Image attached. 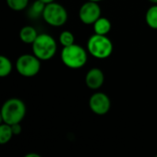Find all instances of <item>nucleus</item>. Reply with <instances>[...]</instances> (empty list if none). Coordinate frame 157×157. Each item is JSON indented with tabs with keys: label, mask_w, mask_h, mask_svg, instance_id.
Wrapping results in <instances>:
<instances>
[{
	"label": "nucleus",
	"mask_w": 157,
	"mask_h": 157,
	"mask_svg": "<svg viewBox=\"0 0 157 157\" xmlns=\"http://www.w3.org/2000/svg\"><path fill=\"white\" fill-rule=\"evenodd\" d=\"M88 105L94 114L103 116L110 110L111 101L107 94L103 92H96L90 97Z\"/></svg>",
	"instance_id": "obj_8"
},
{
	"label": "nucleus",
	"mask_w": 157,
	"mask_h": 157,
	"mask_svg": "<svg viewBox=\"0 0 157 157\" xmlns=\"http://www.w3.org/2000/svg\"><path fill=\"white\" fill-rule=\"evenodd\" d=\"M112 25L110 20L108 17H100L94 24H93V29L96 34L99 35H108L111 30Z\"/></svg>",
	"instance_id": "obj_11"
},
{
	"label": "nucleus",
	"mask_w": 157,
	"mask_h": 157,
	"mask_svg": "<svg viewBox=\"0 0 157 157\" xmlns=\"http://www.w3.org/2000/svg\"><path fill=\"white\" fill-rule=\"evenodd\" d=\"M145 21L148 27L157 29V4H153L145 13Z\"/></svg>",
	"instance_id": "obj_13"
},
{
	"label": "nucleus",
	"mask_w": 157,
	"mask_h": 157,
	"mask_svg": "<svg viewBox=\"0 0 157 157\" xmlns=\"http://www.w3.org/2000/svg\"><path fill=\"white\" fill-rule=\"evenodd\" d=\"M45 5L40 0H35L29 7L28 15L30 18L36 19L39 17H42V14L45 8Z\"/></svg>",
	"instance_id": "obj_12"
},
{
	"label": "nucleus",
	"mask_w": 157,
	"mask_h": 157,
	"mask_svg": "<svg viewBox=\"0 0 157 157\" xmlns=\"http://www.w3.org/2000/svg\"><path fill=\"white\" fill-rule=\"evenodd\" d=\"M105 82V75L100 68L93 67L91 68L86 75L85 83L86 86L92 89L98 90L99 89Z\"/></svg>",
	"instance_id": "obj_9"
},
{
	"label": "nucleus",
	"mask_w": 157,
	"mask_h": 157,
	"mask_svg": "<svg viewBox=\"0 0 157 157\" xmlns=\"http://www.w3.org/2000/svg\"><path fill=\"white\" fill-rule=\"evenodd\" d=\"M87 50L76 43L63 47L61 51L62 63L70 69H79L84 67L87 62Z\"/></svg>",
	"instance_id": "obj_2"
},
{
	"label": "nucleus",
	"mask_w": 157,
	"mask_h": 157,
	"mask_svg": "<svg viewBox=\"0 0 157 157\" xmlns=\"http://www.w3.org/2000/svg\"><path fill=\"white\" fill-rule=\"evenodd\" d=\"M13 69L12 62L9 58H7L5 55L0 56V76L1 77H6L10 75Z\"/></svg>",
	"instance_id": "obj_15"
},
{
	"label": "nucleus",
	"mask_w": 157,
	"mask_h": 157,
	"mask_svg": "<svg viewBox=\"0 0 157 157\" xmlns=\"http://www.w3.org/2000/svg\"><path fill=\"white\" fill-rule=\"evenodd\" d=\"M31 46L32 53L40 61H49L57 52V42L55 39L47 33L39 34Z\"/></svg>",
	"instance_id": "obj_4"
},
{
	"label": "nucleus",
	"mask_w": 157,
	"mask_h": 157,
	"mask_svg": "<svg viewBox=\"0 0 157 157\" xmlns=\"http://www.w3.org/2000/svg\"><path fill=\"white\" fill-rule=\"evenodd\" d=\"M38 35L39 33L37 29L34 27L29 26V25L22 27L18 33L20 40L26 44H32L34 40H36V38L38 37Z\"/></svg>",
	"instance_id": "obj_10"
},
{
	"label": "nucleus",
	"mask_w": 157,
	"mask_h": 157,
	"mask_svg": "<svg viewBox=\"0 0 157 157\" xmlns=\"http://www.w3.org/2000/svg\"><path fill=\"white\" fill-rule=\"evenodd\" d=\"M59 42L63 47L75 43V35L70 30H63L59 35Z\"/></svg>",
	"instance_id": "obj_17"
},
{
	"label": "nucleus",
	"mask_w": 157,
	"mask_h": 157,
	"mask_svg": "<svg viewBox=\"0 0 157 157\" xmlns=\"http://www.w3.org/2000/svg\"><path fill=\"white\" fill-rule=\"evenodd\" d=\"M41 2H43L44 4H49V3H52V2H54L55 0H40Z\"/></svg>",
	"instance_id": "obj_20"
},
{
	"label": "nucleus",
	"mask_w": 157,
	"mask_h": 157,
	"mask_svg": "<svg viewBox=\"0 0 157 157\" xmlns=\"http://www.w3.org/2000/svg\"><path fill=\"white\" fill-rule=\"evenodd\" d=\"M11 128H12V131H13V133H14L15 136L19 135L21 133V132H22V128H21L20 123H16V124L11 125Z\"/></svg>",
	"instance_id": "obj_18"
},
{
	"label": "nucleus",
	"mask_w": 157,
	"mask_h": 157,
	"mask_svg": "<svg viewBox=\"0 0 157 157\" xmlns=\"http://www.w3.org/2000/svg\"><path fill=\"white\" fill-rule=\"evenodd\" d=\"M25 157H40V155L36 154V153H29V154L26 155Z\"/></svg>",
	"instance_id": "obj_19"
},
{
	"label": "nucleus",
	"mask_w": 157,
	"mask_h": 157,
	"mask_svg": "<svg viewBox=\"0 0 157 157\" xmlns=\"http://www.w3.org/2000/svg\"><path fill=\"white\" fill-rule=\"evenodd\" d=\"M78 17L82 23L93 25L101 17V7L98 2L87 0L80 6Z\"/></svg>",
	"instance_id": "obj_7"
},
{
	"label": "nucleus",
	"mask_w": 157,
	"mask_h": 157,
	"mask_svg": "<svg viewBox=\"0 0 157 157\" xmlns=\"http://www.w3.org/2000/svg\"><path fill=\"white\" fill-rule=\"evenodd\" d=\"M89 1H94V2H98V3H99V2H101V1H103V0H89Z\"/></svg>",
	"instance_id": "obj_22"
},
{
	"label": "nucleus",
	"mask_w": 157,
	"mask_h": 157,
	"mask_svg": "<svg viewBox=\"0 0 157 157\" xmlns=\"http://www.w3.org/2000/svg\"><path fill=\"white\" fill-rule=\"evenodd\" d=\"M40 60L33 53L21 54L16 61L17 72L24 77H33L40 70Z\"/></svg>",
	"instance_id": "obj_6"
},
{
	"label": "nucleus",
	"mask_w": 157,
	"mask_h": 157,
	"mask_svg": "<svg viewBox=\"0 0 157 157\" xmlns=\"http://www.w3.org/2000/svg\"><path fill=\"white\" fill-rule=\"evenodd\" d=\"M6 2L7 6L14 11L25 10L29 5V0H6Z\"/></svg>",
	"instance_id": "obj_16"
},
{
	"label": "nucleus",
	"mask_w": 157,
	"mask_h": 157,
	"mask_svg": "<svg viewBox=\"0 0 157 157\" xmlns=\"http://www.w3.org/2000/svg\"><path fill=\"white\" fill-rule=\"evenodd\" d=\"M26 105L17 98H11L5 101L1 108V120L2 122L13 125L21 123L26 115Z\"/></svg>",
	"instance_id": "obj_1"
},
{
	"label": "nucleus",
	"mask_w": 157,
	"mask_h": 157,
	"mask_svg": "<svg viewBox=\"0 0 157 157\" xmlns=\"http://www.w3.org/2000/svg\"><path fill=\"white\" fill-rule=\"evenodd\" d=\"M42 18L49 26L59 28L67 22L68 12L63 5L54 1L45 5Z\"/></svg>",
	"instance_id": "obj_5"
},
{
	"label": "nucleus",
	"mask_w": 157,
	"mask_h": 157,
	"mask_svg": "<svg viewBox=\"0 0 157 157\" xmlns=\"http://www.w3.org/2000/svg\"><path fill=\"white\" fill-rule=\"evenodd\" d=\"M113 43L107 35L94 33L86 42V50L88 53L98 60L109 58L113 52Z\"/></svg>",
	"instance_id": "obj_3"
},
{
	"label": "nucleus",
	"mask_w": 157,
	"mask_h": 157,
	"mask_svg": "<svg viewBox=\"0 0 157 157\" xmlns=\"http://www.w3.org/2000/svg\"><path fill=\"white\" fill-rule=\"evenodd\" d=\"M149 2H151L152 4H157V0H148Z\"/></svg>",
	"instance_id": "obj_21"
},
{
	"label": "nucleus",
	"mask_w": 157,
	"mask_h": 157,
	"mask_svg": "<svg viewBox=\"0 0 157 157\" xmlns=\"http://www.w3.org/2000/svg\"><path fill=\"white\" fill-rule=\"evenodd\" d=\"M14 136L11 125L2 122L0 125V144H6L10 142L12 137Z\"/></svg>",
	"instance_id": "obj_14"
}]
</instances>
